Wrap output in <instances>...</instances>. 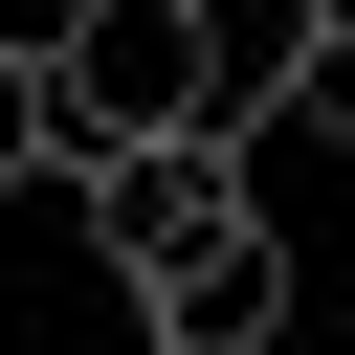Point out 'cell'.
<instances>
[{
    "label": "cell",
    "mask_w": 355,
    "mask_h": 355,
    "mask_svg": "<svg viewBox=\"0 0 355 355\" xmlns=\"http://www.w3.org/2000/svg\"><path fill=\"white\" fill-rule=\"evenodd\" d=\"M44 111H67V155L222 133V22H200V0H67V22H44Z\"/></svg>",
    "instance_id": "cell-1"
},
{
    "label": "cell",
    "mask_w": 355,
    "mask_h": 355,
    "mask_svg": "<svg viewBox=\"0 0 355 355\" xmlns=\"http://www.w3.org/2000/svg\"><path fill=\"white\" fill-rule=\"evenodd\" d=\"M67 200H89V266H111V288H155V266H178V244H222V222H266L244 133H155V155H67Z\"/></svg>",
    "instance_id": "cell-2"
},
{
    "label": "cell",
    "mask_w": 355,
    "mask_h": 355,
    "mask_svg": "<svg viewBox=\"0 0 355 355\" xmlns=\"http://www.w3.org/2000/svg\"><path fill=\"white\" fill-rule=\"evenodd\" d=\"M133 333H155V355H288V222H222V244H178V266L133 288Z\"/></svg>",
    "instance_id": "cell-3"
},
{
    "label": "cell",
    "mask_w": 355,
    "mask_h": 355,
    "mask_svg": "<svg viewBox=\"0 0 355 355\" xmlns=\"http://www.w3.org/2000/svg\"><path fill=\"white\" fill-rule=\"evenodd\" d=\"M222 133H244V155H355V44H288Z\"/></svg>",
    "instance_id": "cell-4"
},
{
    "label": "cell",
    "mask_w": 355,
    "mask_h": 355,
    "mask_svg": "<svg viewBox=\"0 0 355 355\" xmlns=\"http://www.w3.org/2000/svg\"><path fill=\"white\" fill-rule=\"evenodd\" d=\"M0 178H67V111H44V44H0Z\"/></svg>",
    "instance_id": "cell-5"
},
{
    "label": "cell",
    "mask_w": 355,
    "mask_h": 355,
    "mask_svg": "<svg viewBox=\"0 0 355 355\" xmlns=\"http://www.w3.org/2000/svg\"><path fill=\"white\" fill-rule=\"evenodd\" d=\"M288 44H355V0H288Z\"/></svg>",
    "instance_id": "cell-6"
}]
</instances>
